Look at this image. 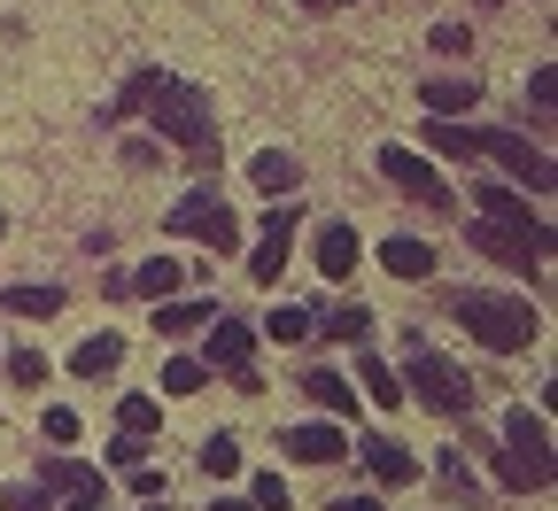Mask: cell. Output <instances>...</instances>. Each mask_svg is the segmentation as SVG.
<instances>
[{
  "mask_svg": "<svg viewBox=\"0 0 558 511\" xmlns=\"http://www.w3.org/2000/svg\"><path fill=\"white\" fill-rule=\"evenodd\" d=\"M497 473H505V488H550V426H543V411H512L505 418V458H497Z\"/></svg>",
  "mask_w": 558,
  "mask_h": 511,
  "instance_id": "obj_2",
  "label": "cell"
},
{
  "mask_svg": "<svg viewBox=\"0 0 558 511\" xmlns=\"http://www.w3.org/2000/svg\"><path fill=\"white\" fill-rule=\"evenodd\" d=\"M303 388H311V396H318V403H326V411H341V418H349V411H357V388H349V380H341V373H311V380H303Z\"/></svg>",
  "mask_w": 558,
  "mask_h": 511,
  "instance_id": "obj_26",
  "label": "cell"
},
{
  "mask_svg": "<svg viewBox=\"0 0 558 511\" xmlns=\"http://www.w3.org/2000/svg\"><path fill=\"white\" fill-rule=\"evenodd\" d=\"M326 511H380L373 496H341V503H326Z\"/></svg>",
  "mask_w": 558,
  "mask_h": 511,
  "instance_id": "obj_39",
  "label": "cell"
},
{
  "mask_svg": "<svg viewBox=\"0 0 558 511\" xmlns=\"http://www.w3.org/2000/svg\"><path fill=\"white\" fill-rule=\"evenodd\" d=\"M380 264H388L396 279H427V271H435V248H427V241H403V233H396V241H380Z\"/></svg>",
  "mask_w": 558,
  "mask_h": 511,
  "instance_id": "obj_16",
  "label": "cell"
},
{
  "mask_svg": "<svg viewBox=\"0 0 558 511\" xmlns=\"http://www.w3.org/2000/svg\"><path fill=\"white\" fill-rule=\"evenodd\" d=\"M156 94H163V70H140V78H132V86L117 94V117H124V109H148Z\"/></svg>",
  "mask_w": 558,
  "mask_h": 511,
  "instance_id": "obj_31",
  "label": "cell"
},
{
  "mask_svg": "<svg viewBox=\"0 0 558 511\" xmlns=\"http://www.w3.org/2000/svg\"><path fill=\"white\" fill-rule=\"evenodd\" d=\"M279 450H288L295 465H333L349 442H341V426H288V434H279Z\"/></svg>",
  "mask_w": 558,
  "mask_h": 511,
  "instance_id": "obj_12",
  "label": "cell"
},
{
  "mask_svg": "<svg viewBox=\"0 0 558 511\" xmlns=\"http://www.w3.org/2000/svg\"><path fill=\"white\" fill-rule=\"evenodd\" d=\"M264 333H271V341H303V333H311V311H295V303H279V311L264 318Z\"/></svg>",
  "mask_w": 558,
  "mask_h": 511,
  "instance_id": "obj_29",
  "label": "cell"
},
{
  "mask_svg": "<svg viewBox=\"0 0 558 511\" xmlns=\"http://www.w3.org/2000/svg\"><path fill=\"white\" fill-rule=\"evenodd\" d=\"M435 54H465V24H435Z\"/></svg>",
  "mask_w": 558,
  "mask_h": 511,
  "instance_id": "obj_37",
  "label": "cell"
},
{
  "mask_svg": "<svg viewBox=\"0 0 558 511\" xmlns=\"http://www.w3.org/2000/svg\"><path fill=\"white\" fill-rule=\"evenodd\" d=\"M248 511H288V480H279V473H256V480H248Z\"/></svg>",
  "mask_w": 558,
  "mask_h": 511,
  "instance_id": "obj_30",
  "label": "cell"
},
{
  "mask_svg": "<svg viewBox=\"0 0 558 511\" xmlns=\"http://www.w3.org/2000/svg\"><path fill=\"white\" fill-rule=\"evenodd\" d=\"M117 434H156V396H124L117 403Z\"/></svg>",
  "mask_w": 558,
  "mask_h": 511,
  "instance_id": "obj_28",
  "label": "cell"
},
{
  "mask_svg": "<svg viewBox=\"0 0 558 511\" xmlns=\"http://www.w3.org/2000/svg\"><path fill=\"white\" fill-rule=\"evenodd\" d=\"M163 226H171L179 241H202L209 256H233V248H241V217H233V202H218L209 186H202V194H186V202L163 217Z\"/></svg>",
  "mask_w": 558,
  "mask_h": 511,
  "instance_id": "obj_4",
  "label": "cell"
},
{
  "mask_svg": "<svg viewBox=\"0 0 558 511\" xmlns=\"http://www.w3.org/2000/svg\"><path fill=\"white\" fill-rule=\"evenodd\" d=\"M527 94H535V109H550V101H558V78H550V70H535V78H527Z\"/></svg>",
  "mask_w": 558,
  "mask_h": 511,
  "instance_id": "obj_38",
  "label": "cell"
},
{
  "mask_svg": "<svg viewBox=\"0 0 558 511\" xmlns=\"http://www.w3.org/2000/svg\"><path fill=\"white\" fill-rule=\"evenodd\" d=\"M403 373H411V396L427 403V411H442V418H458V411H473V380L458 373L450 356H435L427 341H411V356H403Z\"/></svg>",
  "mask_w": 558,
  "mask_h": 511,
  "instance_id": "obj_3",
  "label": "cell"
},
{
  "mask_svg": "<svg viewBox=\"0 0 558 511\" xmlns=\"http://www.w3.org/2000/svg\"><path fill=\"white\" fill-rule=\"evenodd\" d=\"M70 511H101V496H78V503H70Z\"/></svg>",
  "mask_w": 558,
  "mask_h": 511,
  "instance_id": "obj_41",
  "label": "cell"
},
{
  "mask_svg": "<svg viewBox=\"0 0 558 511\" xmlns=\"http://www.w3.org/2000/svg\"><path fill=\"white\" fill-rule=\"evenodd\" d=\"M218 318V303L209 295H194V303H156V333H194V326H209Z\"/></svg>",
  "mask_w": 558,
  "mask_h": 511,
  "instance_id": "obj_18",
  "label": "cell"
},
{
  "mask_svg": "<svg viewBox=\"0 0 558 511\" xmlns=\"http://www.w3.org/2000/svg\"><path fill=\"white\" fill-rule=\"evenodd\" d=\"M465 241H473L481 256H497V264H512V271H527V264H535V248H527V241H512L505 226H488V217H473V226H465Z\"/></svg>",
  "mask_w": 558,
  "mask_h": 511,
  "instance_id": "obj_13",
  "label": "cell"
},
{
  "mask_svg": "<svg viewBox=\"0 0 558 511\" xmlns=\"http://www.w3.org/2000/svg\"><path fill=\"white\" fill-rule=\"evenodd\" d=\"M132 287H140L148 303H171V295H179V264H171V256H148V264L132 271Z\"/></svg>",
  "mask_w": 558,
  "mask_h": 511,
  "instance_id": "obj_20",
  "label": "cell"
},
{
  "mask_svg": "<svg viewBox=\"0 0 558 511\" xmlns=\"http://www.w3.org/2000/svg\"><path fill=\"white\" fill-rule=\"evenodd\" d=\"M365 318H373V311H333V318H318V326H326L333 341H365Z\"/></svg>",
  "mask_w": 558,
  "mask_h": 511,
  "instance_id": "obj_33",
  "label": "cell"
},
{
  "mask_svg": "<svg viewBox=\"0 0 558 511\" xmlns=\"http://www.w3.org/2000/svg\"><path fill=\"white\" fill-rule=\"evenodd\" d=\"M0 511H54L39 480H16V488H0Z\"/></svg>",
  "mask_w": 558,
  "mask_h": 511,
  "instance_id": "obj_32",
  "label": "cell"
},
{
  "mask_svg": "<svg viewBox=\"0 0 558 511\" xmlns=\"http://www.w3.org/2000/svg\"><path fill=\"white\" fill-rule=\"evenodd\" d=\"M202 473L209 480H233L241 473V442H233V434H209V442H202Z\"/></svg>",
  "mask_w": 558,
  "mask_h": 511,
  "instance_id": "obj_23",
  "label": "cell"
},
{
  "mask_svg": "<svg viewBox=\"0 0 558 511\" xmlns=\"http://www.w3.org/2000/svg\"><path fill=\"white\" fill-rule=\"evenodd\" d=\"M357 256H365V248H357V233H349V226H326V233H318V271H326V279H349V271H357Z\"/></svg>",
  "mask_w": 558,
  "mask_h": 511,
  "instance_id": "obj_15",
  "label": "cell"
},
{
  "mask_svg": "<svg viewBox=\"0 0 558 511\" xmlns=\"http://www.w3.org/2000/svg\"><path fill=\"white\" fill-rule=\"evenodd\" d=\"M0 241H9V217H0Z\"/></svg>",
  "mask_w": 558,
  "mask_h": 511,
  "instance_id": "obj_43",
  "label": "cell"
},
{
  "mask_svg": "<svg viewBox=\"0 0 558 511\" xmlns=\"http://www.w3.org/2000/svg\"><path fill=\"white\" fill-rule=\"evenodd\" d=\"M303 9H311V16H333V9H349V0H303Z\"/></svg>",
  "mask_w": 558,
  "mask_h": 511,
  "instance_id": "obj_40",
  "label": "cell"
},
{
  "mask_svg": "<svg viewBox=\"0 0 558 511\" xmlns=\"http://www.w3.org/2000/svg\"><path fill=\"white\" fill-rule=\"evenodd\" d=\"M39 488H47V496H54V488H70V496H109V488H101V473H94V465H78V458H54V465L39 473Z\"/></svg>",
  "mask_w": 558,
  "mask_h": 511,
  "instance_id": "obj_17",
  "label": "cell"
},
{
  "mask_svg": "<svg viewBox=\"0 0 558 511\" xmlns=\"http://www.w3.org/2000/svg\"><path fill=\"white\" fill-rule=\"evenodd\" d=\"M248 356H256V333H248L241 318H226V311H218V318H209V356H202V364H218V373H233V380H241V373H256Z\"/></svg>",
  "mask_w": 558,
  "mask_h": 511,
  "instance_id": "obj_8",
  "label": "cell"
},
{
  "mask_svg": "<svg viewBox=\"0 0 558 511\" xmlns=\"http://www.w3.org/2000/svg\"><path fill=\"white\" fill-rule=\"evenodd\" d=\"M458 326L481 349H497V356H512V349L535 341V311L520 295H488V287H465V295H458Z\"/></svg>",
  "mask_w": 558,
  "mask_h": 511,
  "instance_id": "obj_1",
  "label": "cell"
},
{
  "mask_svg": "<svg viewBox=\"0 0 558 511\" xmlns=\"http://www.w3.org/2000/svg\"><path fill=\"white\" fill-rule=\"evenodd\" d=\"M163 388H171V396H202V388H209V364H202V356H171V364H163Z\"/></svg>",
  "mask_w": 558,
  "mask_h": 511,
  "instance_id": "obj_24",
  "label": "cell"
},
{
  "mask_svg": "<svg viewBox=\"0 0 558 511\" xmlns=\"http://www.w3.org/2000/svg\"><path fill=\"white\" fill-rule=\"evenodd\" d=\"M148 109H156V132H171L179 148H209V139H218V124H209V94L186 86V78H163V94Z\"/></svg>",
  "mask_w": 558,
  "mask_h": 511,
  "instance_id": "obj_5",
  "label": "cell"
},
{
  "mask_svg": "<svg viewBox=\"0 0 558 511\" xmlns=\"http://www.w3.org/2000/svg\"><path fill=\"white\" fill-rule=\"evenodd\" d=\"M357 380H365V396H373L380 411H396V403H403V380L388 373V364H373V356H365V364H357Z\"/></svg>",
  "mask_w": 558,
  "mask_h": 511,
  "instance_id": "obj_25",
  "label": "cell"
},
{
  "mask_svg": "<svg viewBox=\"0 0 558 511\" xmlns=\"http://www.w3.org/2000/svg\"><path fill=\"white\" fill-rule=\"evenodd\" d=\"M380 171L411 194V202H450V186H442V171L435 163H418L411 148H380Z\"/></svg>",
  "mask_w": 558,
  "mask_h": 511,
  "instance_id": "obj_10",
  "label": "cell"
},
{
  "mask_svg": "<svg viewBox=\"0 0 558 511\" xmlns=\"http://www.w3.org/2000/svg\"><path fill=\"white\" fill-rule=\"evenodd\" d=\"M0 311H16V318H54V311H62V287H9V295H0Z\"/></svg>",
  "mask_w": 558,
  "mask_h": 511,
  "instance_id": "obj_21",
  "label": "cell"
},
{
  "mask_svg": "<svg viewBox=\"0 0 558 511\" xmlns=\"http://www.w3.org/2000/svg\"><path fill=\"white\" fill-rule=\"evenodd\" d=\"M117 364H124V341H117V333H94V341H78V356H70V373H78V380H109Z\"/></svg>",
  "mask_w": 558,
  "mask_h": 511,
  "instance_id": "obj_14",
  "label": "cell"
},
{
  "mask_svg": "<svg viewBox=\"0 0 558 511\" xmlns=\"http://www.w3.org/2000/svg\"><path fill=\"white\" fill-rule=\"evenodd\" d=\"M209 511H248V503H233V496H218V503H209Z\"/></svg>",
  "mask_w": 558,
  "mask_h": 511,
  "instance_id": "obj_42",
  "label": "cell"
},
{
  "mask_svg": "<svg viewBox=\"0 0 558 511\" xmlns=\"http://www.w3.org/2000/svg\"><path fill=\"white\" fill-rule=\"evenodd\" d=\"M140 458H148V434H117L109 442V465H140Z\"/></svg>",
  "mask_w": 558,
  "mask_h": 511,
  "instance_id": "obj_36",
  "label": "cell"
},
{
  "mask_svg": "<svg viewBox=\"0 0 558 511\" xmlns=\"http://www.w3.org/2000/svg\"><path fill=\"white\" fill-rule=\"evenodd\" d=\"M39 434H47V442H78V411H62V403H54V411L39 418Z\"/></svg>",
  "mask_w": 558,
  "mask_h": 511,
  "instance_id": "obj_34",
  "label": "cell"
},
{
  "mask_svg": "<svg viewBox=\"0 0 558 511\" xmlns=\"http://www.w3.org/2000/svg\"><path fill=\"white\" fill-rule=\"evenodd\" d=\"M365 465H373V480H411V450L403 442H388V434H373V442H365Z\"/></svg>",
  "mask_w": 558,
  "mask_h": 511,
  "instance_id": "obj_19",
  "label": "cell"
},
{
  "mask_svg": "<svg viewBox=\"0 0 558 511\" xmlns=\"http://www.w3.org/2000/svg\"><path fill=\"white\" fill-rule=\"evenodd\" d=\"M418 101H427V117H465L481 101V78L473 70H435V78L418 86Z\"/></svg>",
  "mask_w": 558,
  "mask_h": 511,
  "instance_id": "obj_11",
  "label": "cell"
},
{
  "mask_svg": "<svg viewBox=\"0 0 558 511\" xmlns=\"http://www.w3.org/2000/svg\"><path fill=\"white\" fill-rule=\"evenodd\" d=\"M473 156H497V163H505L512 179H527L535 194H550V163H543V156L527 148L520 132H473Z\"/></svg>",
  "mask_w": 558,
  "mask_h": 511,
  "instance_id": "obj_7",
  "label": "cell"
},
{
  "mask_svg": "<svg viewBox=\"0 0 558 511\" xmlns=\"http://www.w3.org/2000/svg\"><path fill=\"white\" fill-rule=\"evenodd\" d=\"M9 373H16L24 388H39V380H47V356H39V349H16V356H9Z\"/></svg>",
  "mask_w": 558,
  "mask_h": 511,
  "instance_id": "obj_35",
  "label": "cell"
},
{
  "mask_svg": "<svg viewBox=\"0 0 558 511\" xmlns=\"http://www.w3.org/2000/svg\"><path fill=\"white\" fill-rule=\"evenodd\" d=\"M248 179H256L264 194H288V186H295L303 171H295V156H279V148H264V156L248 163Z\"/></svg>",
  "mask_w": 558,
  "mask_h": 511,
  "instance_id": "obj_22",
  "label": "cell"
},
{
  "mask_svg": "<svg viewBox=\"0 0 558 511\" xmlns=\"http://www.w3.org/2000/svg\"><path fill=\"white\" fill-rule=\"evenodd\" d=\"M288 241H295V202H279L271 217H264V241H256V256H248V279H279V264H288Z\"/></svg>",
  "mask_w": 558,
  "mask_h": 511,
  "instance_id": "obj_9",
  "label": "cell"
},
{
  "mask_svg": "<svg viewBox=\"0 0 558 511\" xmlns=\"http://www.w3.org/2000/svg\"><path fill=\"white\" fill-rule=\"evenodd\" d=\"M473 202H481V217H488V226H505L512 241H527V248H535V264L550 256V226H543V217H535V209H527L512 186H473Z\"/></svg>",
  "mask_w": 558,
  "mask_h": 511,
  "instance_id": "obj_6",
  "label": "cell"
},
{
  "mask_svg": "<svg viewBox=\"0 0 558 511\" xmlns=\"http://www.w3.org/2000/svg\"><path fill=\"white\" fill-rule=\"evenodd\" d=\"M427 148H435V156H473V132L450 124V117H427Z\"/></svg>",
  "mask_w": 558,
  "mask_h": 511,
  "instance_id": "obj_27",
  "label": "cell"
}]
</instances>
